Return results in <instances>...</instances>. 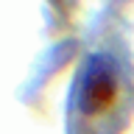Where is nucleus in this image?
Returning <instances> with one entry per match:
<instances>
[{
	"mask_svg": "<svg viewBox=\"0 0 134 134\" xmlns=\"http://www.w3.org/2000/svg\"><path fill=\"white\" fill-rule=\"evenodd\" d=\"M117 70L106 56H92L81 73L78 103L84 115H103L117 100Z\"/></svg>",
	"mask_w": 134,
	"mask_h": 134,
	"instance_id": "nucleus-1",
	"label": "nucleus"
}]
</instances>
